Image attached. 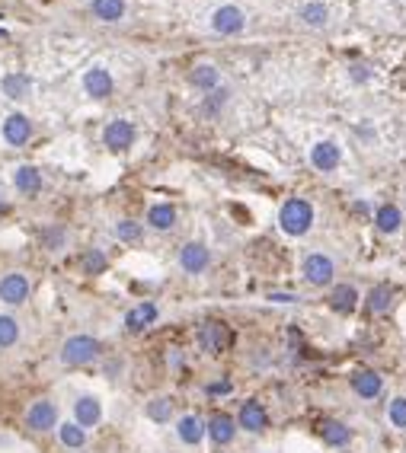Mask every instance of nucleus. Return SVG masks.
<instances>
[{"label":"nucleus","mask_w":406,"mask_h":453,"mask_svg":"<svg viewBox=\"0 0 406 453\" xmlns=\"http://www.w3.org/2000/svg\"><path fill=\"white\" fill-rule=\"evenodd\" d=\"M310 223H314V208L304 198H288L282 204V211H278V227L288 236H304L310 230Z\"/></svg>","instance_id":"f257e3e1"},{"label":"nucleus","mask_w":406,"mask_h":453,"mask_svg":"<svg viewBox=\"0 0 406 453\" xmlns=\"http://www.w3.org/2000/svg\"><path fill=\"white\" fill-rule=\"evenodd\" d=\"M103 354V345L93 335H71L65 345H61V364L65 367H84V364H93Z\"/></svg>","instance_id":"f03ea898"},{"label":"nucleus","mask_w":406,"mask_h":453,"mask_svg":"<svg viewBox=\"0 0 406 453\" xmlns=\"http://www.w3.org/2000/svg\"><path fill=\"white\" fill-rule=\"evenodd\" d=\"M301 272H304V278H307L314 287H323V284H333L336 262L329 259L327 252H310V255H304Z\"/></svg>","instance_id":"7ed1b4c3"},{"label":"nucleus","mask_w":406,"mask_h":453,"mask_svg":"<svg viewBox=\"0 0 406 453\" xmlns=\"http://www.w3.org/2000/svg\"><path fill=\"white\" fill-rule=\"evenodd\" d=\"M26 427L29 431H39V434L55 431V427H58V406H55L52 399H35L26 412Z\"/></svg>","instance_id":"20e7f679"},{"label":"nucleus","mask_w":406,"mask_h":453,"mask_svg":"<svg viewBox=\"0 0 406 453\" xmlns=\"http://www.w3.org/2000/svg\"><path fill=\"white\" fill-rule=\"evenodd\" d=\"M29 291H33V284H29V278L23 272H10L0 278V303L20 306L29 300Z\"/></svg>","instance_id":"39448f33"},{"label":"nucleus","mask_w":406,"mask_h":453,"mask_svg":"<svg viewBox=\"0 0 406 453\" xmlns=\"http://www.w3.org/2000/svg\"><path fill=\"white\" fill-rule=\"evenodd\" d=\"M243 26H246L243 10L234 4H224L212 13V29L218 32V35H237V32H243Z\"/></svg>","instance_id":"423d86ee"},{"label":"nucleus","mask_w":406,"mask_h":453,"mask_svg":"<svg viewBox=\"0 0 406 453\" xmlns=\"http://www.w3.org/2000/svg\"><path fill=\"white\" fill-rule=\"evenodd\" d=\"M103 144L116 153L128 150V147L135 144V125H131L128 118H112L109 125L103 128Z\"/></svg>","instance_id":"0eeeda50"},{"label":"nucleus","mask_w":406,"mask_h":453,"mask_svg":"<svg viewBox=\"0 0 406 453\" xmlns=\"http://www.w3.org/2000/svg\"><path fill=\"white\" fill-rule=\"evenodd\" d=\"M195 342H199V348L205 354H221L227 348V342H231V332H227L224 323H205L199 329V335H195Z\"/></svg>","instance_id":"6e6552de"},{"label":"nucleus","mask_w":406,"mask_h":453,"mask_svg":"<svg viewBox=\"0 0 406 453\" xmlns=\"http://www.w3.org/2000/svg\"><path fill=\"white\" fill-rule=\"evenodd\" d=\"M237 425L243 427V431H250V434H263L265 427H269V412H265L263 402L246 399L243 406H240V412H237Z\"/></svg>","instance_id":"1a4fd4ad"},{"label":"nucleus","mask_w":406,"mask_h":453,"mask_svg":"<svg viewBox=\"0 0 406 453\" xmlns=\"http://www.w3.org/2000/svg\"><path fill=\"white\" fill-rule=\"evenodd\" d=\"M0 134H4V140H7L10 147H23V144H29V138H33V121H29L23 112H13V115L4 118Z\"/></svg>","instance_id":"9d476101"},{"label":"nucleus","mask_w":406,"mask_h":453,"mask_svg":"<svg viewBox=\"0 0 406 453\" xmlns=\"http://www.w3.org/2000/svg\"><path fill=\"white\" fill-rule=\"evenodd\" d=\"M339 163H342V150L336 140H317V144L310 147V166H314L317 172H333Z\"/></svg>","instance_id":"9b49d317"},{"label":"nucleus","mask_w":406,"mask_h":453,"mask_svg":"<svg viewBox=\"0 0 406 453\" xmlns=\"http://www.w3.org/2000/svg\"><path fill=\"white\" fill-rule=\"evenodd\" d=\"M208 265H212V252L205 242H186L180 249V268L186 274H202Z\"/></svg>","instance_id":"f8f14e48"},{"label":"nucleus","mask_w":406,"mask_h":453,"mask_svg":"<svg viewBox=\"0 0 406 453\" xmlns=\"http://www.w3.org/2000/svg\"><path fill=\"white\" fill-rule=\"evenodd\" d=\"M74 421H77L80 427H97L99 421H103V402L97 399V396H77L74 399Z\"/></svg>","instance_id":"ddd939ff"},{"label":"nucleus","mask_w":406,"mask_h":453,"mask_svg":"<svg viewBox=\"0 0 406 453\" xmlns=\"http://www.w3.org/2000/svg\"><path fill=\"white\" fill-rule=\"evenodd\" d=\"M157 316H160V306L150 303V300H144V303L131 306V310L125 313V329H128V332H144V329H150V325L157 323Z\"/></svg>","instance_id":"4468645a"},{"label":"nucleus","mask_w":406,"mask_h":453,"mask_svg":"<svg viewBox=\"0 0 406 453\" xmlns=\"http://www.w3.org/2000/svg\"><path fill=\"white\" fill-rule=\"evenodd\" d=\"M176 437L186 447H199L202 440L208 437L205 421H202L199 415H182V418H176Z\"/></svg>","instance_id":"2eb2a0df"},{"label":"nucleus","mask_w":406,"mask_h":453,"mask_svg":"<svg viewBox=\"0 0 406 453\" xmlns=\"http://www.w3.org/2000/svg\"><path fill=\"white\" fill-rule=\"evenodd\" d=\"M112 74L106 67H90L84 74V89L90 99H106V96H112Z\"/></svg>","instance_id":"dca6fc26"},{"label":"nucleus","mask_w":406,"mask_h":453,"mask_svg":"<svg viewBox=\"0 0 406 453\" xmlns=\"http://www.w3.org/2000/svg\"><path fill=\"white\" fill-rule=\"evenodd\" d=\"M205 431L218 447H227L234 437H237V418H231V415L221 412V415H214L212 421H205Z\"/></svg>","instance_id":"f3484780"},{"label":"nucleus","mask_w":406,"mask_h":453,"mask_svg":"<svg viewBox=\"0 0 406 453\" xmlns=\"http://www.w3.org/2000/svg\"><path fill=\"white\" fill-rule=\"evenodd\" d=\"M352 389L358 399H378L380 389H384V376L374 374V370H361L352 376Z\"/></svg>","instance_id":"a211bd4d"},{"label":"nucleus","mask_w":406,"mask_h":453,"mask_svg":"<svg viewBox=\"0 0 406 453\" xmlns=\"http://www.w3.org/2000/svg\"><path fill=\"white\" fill-rule=\"evenodd\" d=\"M393 300H397V293H393L390 284H374L371 291H368L365 303H368V310H371L374 316H384V313L393 310Z\"/></svg>","instance_id":"6ab92c4d"},{"label":"nucleus","mask_w":406,"mask_h":453,"mask_svg":"<svg viewBox=\"0 0 406 453\" xmlns=\"http://www.w3.org/2000/svg\"><path fill=\"white\" fill-rule=\"evenodd\" d=\"M13 185L20 195H39L42 191V172L35 169V166H20V169L13 172Z\"/></svg>","instance_id":"aec40b11"},{"label":"nucleus","mask_w":406,"mask_h":453,"mask_svg":"<svg viewBox=\"0 0 406 453\" xmlns=\"http://www.w3.org/2000/svg\"><path fill=\"white\" fill-rule=\"evenodd\" d=\"M320 437H323L327 447H346L349 440H352V427L342 425V421H336V418H327L320 425Z\"/></svg>","instance_id":"412c9836"},{"label":"nucleus","mask_w":406,"mask_h":453,"mask_svg":"<svg viewBox=\"0 0 406 453\" xmlns=\"http://www.w3.org/2000/svg\"><path fill=\"white\" fill-rule=\"evenodd\" d=\"M374 227H378L380 233H397V230L403 227V211H400L397 204H380V208L374 211Z\"/></svg>","instance_id":"4be33fe9"},{"label":"nucleus","mask_w":406,"mask_h":453,"mask_svg":"<svg viewBox=\"0 0 406 453\" xmlns=\"http://www.w3.org/2000/svg\"><path fill=\"white\" fill-rule=\"evenodd\" d=\"M189 80H192L195 89H202V93H212V89L221 86V70L214 67V64H199V67H192Z\"/></svg>","instance_id":"5701e85b"},{"label":"nucleus","mask_w":406,"mask_h":453,"mask_svg":"<svg viewBox=\"0 0 406 453\" xmlns=\"http://www.w3.org/2000/svg\"><path fill=\"white\" fill-rule=\"evenodd\" d=\"M329 306L336 313H352L358 306V291L352 284H336L333 293H329Z\"/></svg>","instance_id":"b1692460"},{"label":"nucleus","mask_w":406,"mask_h":453,"mask_svg":"<svg viewBox=\"0 0 406 453\" xmlns=\"http://www.w3.org/2000/svg\"><path fill=\"white\" fill-rule=\"evenodd\" d=\"M58 440L67 450H80V447H87V431L77 421H58Z\"/></svg>","instance_id":"393cba45"},{"label":"nucleus","mask_w":406,"mask_h":453,"mask_svg":"<svg viewBox=\"0 0 406 453\" xmlns=\"http://www.w3.org/2000/svg\"><path fill=\"white\" fill-rule=\"evenodd\" d=\"M144 415H148L154 425H170V418H173V399H170V396H154V399L144 406Z\"/></svg>","instance_id":"a878e982"},{"label":"nucleus","mask_w":406,"mask_h":453,"mask_svg":"<svg viewBox=\"0 0 406 453\" xmlns=\"http://www.w3.org/2000/svg\"><path fill=\"white\" fill-rule=\"evenodd\" d=\"M0 89H4L7 99H26L29 89H33V80H29L26 74H7L0 80Z\"/></svg>","instance_id":"bb28decb"},{"label":"nucleus","mask_w":406,"mask_h":453,"mask_svg":"<svg viewBox=\"0 0 406 453\" xmlns=\"http://www.w3.org/2000/svg\"><path fill=\"white\" fill-rule=\"evenodd\" d=\"M297 19H301L304 26H314V29H320V26H327L329 10L320 4V0H307V4H301V10H297Z\"/></svg>","instance_id":"cd10ccee"},{"label":"nucleus","mask_w":406,"mask_h":453,"mask_svg":"<svg viewBox=\"0 0 406 453\" xmlns=\"http://www.w3.org/2000/svg\"><path fill=\"white\" fill-rule=\"evenodd\" d=\"M93 16L103 19V23H119L125 16V0H93L90 4Z\"/></svg>","instance_id":"c85d7f7f"},{"label":"nucleus","mask_w":406,"mask_h":453,"mask_svg":"<svg viewBox=\"0 0 406 453\" xmlns=\"http://www.w3.org/2000/svg\"><path fill=\"white\" fill-rule=\"evenodd\" d=\"M148 223L154 230H173L176 227V208L173 204H150Z\"/></svg>","instance_id":"c756f323"},{"label":"nucleus","mask_w":406,"mask_h":453,"mask_svg":"<svg viewBox=\"0 0 406 453\" xmlns=\"http://www.w3.org/2000/svg\"><path fill=\"white\" fill-rule=\"evenodd\" d=\"M16 342H20V323H16V316H10V313H0V351L13 348Z\"/></svg>","instance_id":"7c9ffc66"},{"label":"nucleus","mask_w":406,"mask_h":453,"mask_svg":"<svg viewBox=\"0 0 406 453\" xmlns=\"http://www.w3.org/2000/svg\"><path fill=\"white\" fill-rule=\"evenodd\" d=\"M227 96H231V93H227V89H224V86L212 89V93H208V96H205V102H202V112H205V115H208V118H214V115H218V112H221V108H224V106H227Z\"/></svg>","instance_id":"2f4dec72"},{"label":"nucleus","mask_w":406,"mask_h":453,"mask_svg":"<svg viewBox=\"0 0 406 453\" xmlns=\"http://www.w3.org/2000/svg\"><path fill=\"white\" fill-rule=\"evenodd\" d=\"M141 233H144V227H141V223H135V220H119L116 223V236L122 242H138V240H141Z\"/></svg>","instance_id":"473e14b6"},{"label":"nucleus","mask_w":406,"mask_h":453,"mask_svg":"<svg viewBox=\"0 0 406 453\" xmlns=\"http://www.w3.org/2000/svg\"><path fill=\"white\" fill-rule=\"evenodd\" d=\"M387 418H390L393 427H406V396H397L387 408Z\"/></svg>","instance_id":"72a5a7b5"},{"label":"nucleus","mask_w":406,"mask_h":453,"mask_svg":"<svg viewBox=\"0 0 406 453\" xmlns=\"http://www.w3.org/2000/svg\"><path fill=\"white\" fill-rule=\"evenodd\" d=\"M84 268H87V274H99V272H106V255L99 252V249H90V252L84 255Z\"/></svg>","instance_id":"f704fd0d"},{"label":"nucleus","mask_w":406,"mask_h":453,"mask_svg":"<svg viewBox=\"0 0 406 453\" xmlns=\"http://www.w3.org/2000/svg\"><path fill=\"white\" fill-rule=\"evenodd\" d=\"M42 240H45L48 249H61V242H65V233H61L58 227H52V230H45V233H42Z\"/></svg>","instance_id":"c9c22d12"},{"label":"nucleus","mask_w":406,"mask_h":453,"mask_svg":"<svg viewBox=\"0 0 406 453\" xmlns=\"http://www.w3.org/2000/svg\"><path fill=\"white\" fill-rule=\"evenodd\" d=\"M269 300H272V303H297V300H301V297H297V293H282V291H272V293H269Z\"/></svg>","instance_id":"e433bc0d"},{"label":"nucleus","mask_w":406,"mask_h":453,"mask_svg":"<svg viewBox=\"0 0 406 453\" xmlns=\"http://www.w3.org/2000/svg\"><path fill=\"white\" fill-rule=\"evenodd\" d=\"M349 74H352V80H355V83H365L368 77H371V67H365V64H355V67L349 70Z\"/></svg>","instance_id":"4c0bfd02"},{"label":"nucleus","mask_w":406,"mask_h":453,"mask_svg":"<svg viewBox=\"0 0 406 453\" xmlns=\"http://www.w3.org/2000/svg\"><path fill=\"white\" fill-rule=\"evenodd\" d=\"M231 389H234L231 380H221V383H212V386H208V393H212V396H227Z\"/></svg>","instance_id":"58836bf2"},{"label":"nucleus","mask_w":406,"mask_h":453,"mask_svg":"<svg viewBox=\"0 0 406 453\" xmlns=\"http://www.w3.org/2000/svg\"><path fill=\"white\" fill-rule=\"evenodd\" d=\"M4 35H7V32H4V29H0V38H4Z\"/></svg>","instance_id":"ea45409f"},{"label":"nucleus","mask_w":406,"mask_h":453,"mask_svg":"<svg viewBox=\"0 0 406 453\" xmlns=\"http://www.w3.org/2000/svg\"><path fill=\"white\" fill-rule=\"evenodd\" d=\"M0 208H4V201H0Z\"/></svg>","instance_id":"a19ab883"}]
</instances>
